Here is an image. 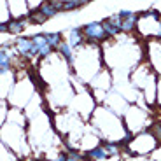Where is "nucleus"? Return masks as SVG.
Segmentation results:
<instances>
[{"label": "nucleus", "mask_w": 161, "mask_h": 161, "mask_svg": "<svg viewBox=\"0 0 161 161\" xmlns=\"http://www.w3.org/2000/svg\"><path fill=\"white\" fill-rule=\"evenodd\" d=\"M102 56L105 69L114 77H130L135 67L144 61V40L137 35L121 33L117 39L107 40L102 46Z\"/></svg>", "instance_id": "nucleus-1"}, {"label": "nucleus", "mask_w": 161, "mask_h": 161, "mask_svg": "<svg viewBox=\"0 0 161 161\" xmlns=\"http://www.w3.org/2000/svg\"><path fill=\"white\" fill-rule=\"evenodd\" d=\"M26 128H28V119H26L25 112L11 107L5 125L0 128V142L16 154L19 161L32 156V147L28 142V130Z\"/></svg>", "instance_id": "nucleus-2"}, {"label": "nucleus", "mask_w": 161, "mask_h": 161, "mask_svg": "<svg viewBox=\"0 0 161 161\" xmlns=\"http://www.w3.org/2000/svg\"><path fill=\"white\" fill-rule=\"evenodd\" d=\"M89 126L95 130V133L103 142H116V144L126 147V144L131 140V135L125 128L123 117L114 114L105 105H98L95 109L91 119H89Z\"/></svg>", "instance_id": "nucleus-3"}, {"label": "nucleus", "mask_w": 161, "mask_h": 161, "mask_svg": "<svg viewBox=\"0 0 161 161\" xmlns=\"http://www.w3.org/2000/svg\"><path fill=\"white\" fill-rule=\"evenodd\" d=\"M103 69L105 65H103V56H102L100 46L86 44L82 47L75 49L74 60L70 63V70H72V75L75 79H79L82 84L88 86Z\"/></svg>", "instance_id": "nucleus-4"}, {"label": "nucleus", "mask_w": 161, "mask_h": 161, "mask_svg": "<svg viewBox=\"0 0 161 161\" xmlns=\"http://www.w3.org/2000/svg\"><path fill=\"white\" fill-rule=\"evenodd\" d=\"M37 91H40V89L37 88L35 80H33L28 74L26 72H23V74L16 72V84H14L11 95H9L7 103L11 105L12 109L25 110L26 105L32 102V98L37 95Z\"/></svg>", "instance_id": "nucleus-5"}, {"label": "nucleus", "mask_w": 161, "mask_h": 161, "mask_svg": "<svg viewBox=\"0 0 161 161\" xmlns=\"http://www.w3.org/2000/svg\"><path fill=\"white\" fill-rule=\"evenodd\" d=\"M70 80H72V88H74V98H72V103L70 105L74 107V112H75L80 119L89 123L95 109L98 107V102L95 100L91 89L86 84H82L79 79H75V77L72 75Z\"/></svg>", "instance_id": "nucleus-6"}, {"label": "nucleus", "mask_w": 161, "mask_h": 161, "mask_svg": "<svg viewBox=\"0 0 161 161\" xmlns=\"http://www.w3.org/2000/svg\"><path fill=\"white\" fill-rule=\"evenodd\" d=\"M123 123H125L126 131L133 137L151 128V125L154 123V112L140 105H130L126 112L123 114Z\"/></svg>", "instance_id": "nucleus-7"}, {"label": "nucleus", "mask_w": 161, "mask_h": 161, "mask_svg": "<svg viewBox=\"0 0 161 161\" xmlns=\"http://www.w3.org/2000/svg\"><path fill=\"white\" fill-rule=\"evenodd\" d=\"M159 23H161V12L156 9H149V11L138 12V21H137V30L135 35L140 40H159Z\"/></svg>", "instance_id": "nucleus-8"}, {"label": "nucleus", "mask_w": 161, "mask_h": 161, "mask_svg": "<svg viewBox=\"0 0 161 161\" xmlns=\"http://www.w3.org/2000/svg\"><path fill=\"white\" fill-rule=\"evenodd\" d=\"M158 147H159L158 138L147 130V131H142L138 135H133L131 140L126 144L125 151L133 156H151Z\"/></svg>", "instance_id": "nucleus-9"}, {"label": "nucleus", "mask_w": 161, "mask_h": 161, "mask_svg": "<svg viewBox=\"0 0 161 161\" xmlns=\"http://www.w3.org/2000/svg\"><path fill=\"white\" fill-rule=\"evenodd\" d=\"M144 61H147L158 77H161V40L153 39L144 42Z\"/></svg>", "instance_id": "nucleus-10"}, {"label": "nucleus", "mask_w": 161, "mask_h": 161, "mask_svg": "<svg viewBox=\"0 0 161 161\" xmlns=\"http://www.w3.org/2000/svg\"><path fill=\"white\" fill-rule=\"evenodd\" d=\"M82 28V33H84V39H86V44H91V46H103L107 42V35H105V30H103V25L102 21H89L86 23Z\"/></svg>", "instance_id": "nucleus-11"}, {"label": "nucleus", "mask_w": 161, "mask_h": 161, "mask_svg": "<svg viewBox=\"0 0 161 161\" xmlns=\"http://www.w3.org/2000/svg\"><path fill=\"white\" fill-rule=\"evenodd\" d=\"M14 49H16L18 56L21 60L26 61L39 60V47L33 44L32 37H19L18 40H14Z\"/></svg>", "instance_id": "nucleus-12"}, {"label": "nucleus", "mask_w": 161, "mask_h": 161, "mask_svg": "<svg viewBox=\"0 0 161 161\" xmlns=\"http://www.w3.org/2000/svg\"><path fill=\"white\" fill-rule=\"evenodd\" d=\"M100 105H105L107 109H110L114 114H117V116H121V117H123V114H125L126 109L130 107L128 100H126L125 97H121L116 89H112V91L105 97L103 103H100Z\"/></svg>", "instance_id": "nucleus-13"}, {"label": "nucleus", "mask_w": 161, "mask_h": 161, "mask_svg": "<svg viewBox=\"0 0 161 161\" xmlns=\"http://www.w3.org/2000/svg\"><path fill=\"white\" fill-rule=\"evenodd\" d=\"M14 84H16V70L0 75V100H7Z\"/></svg>", "instance_id": "nucleus-14"}, {"label": "nucleus", "mask_w": 161, "mask_h": 161, "mask_svg": "<svg viewBox=\"0 0 161 161\" xmlns=\"http://www.w3.org/2000/svg\"><path fill=\"white\" fill-rule=\"evenodd\" d=\"M65 40L69 42V46L75 51V49L86 46V39H84V33H82V28L80 26H74L70 28L69 32L65 33Z\"/></svg>", "instance_id": "nucleus-15"}, {"label": "nucleus", "mask_w": 161, "mask_h": 161, "mask_svg": "<svg viewBox=\"0 0 161 161\" xmlns=\"http://www.w3.org/2000/svg\"><path fill=\"white\" fill-rule=\"evenodd\" d=\"M11 19H28L30 9L28 2H7Z\"/></svg>", "instance_id": "nucleus-16"}, {"label": "nucleus", "mask_w": 161, "mask_h": 161, "mask_svg": "<svg viewBox=\"0 0 161 161\" xmlns=\"http://www.w3.org/2000/svg\"><path fill=\"white\" fill-rule=\"evenodd\" d=\"M53 2L56 5L58 12H74L86 5V2H77V0H53Z\"/></svg>", "instance_id": "nucleus-17"}, {"label": "nucleus", "mask_w": 161, "mask_h": 161, "mask_svg": "<svg viewBox=\"0 0 161 161\" xmlns=\"http://www.w3.org/2000/svg\"><path fill=\"white\" fill-rule=\"evenodd\" d=\"M107 159H109V154L105 151L103 144L97 145V147L89 149L88 153H84V161H107Z\"/></svg>", "instance_id": "nucleus-18"}, {"label": "nucleus", "mask_w": 161, "mask_h": 161, "mask_svg": "<svg viewBox=\"0 0 161 161\" xmlns=\"http://www.w3.org/2000/svg\"><path fill=\"white\" fill-rule=\"evenodd\" d=\"M28 25V19H11L7 23V32L12 35H21Z\"/></svg>", "instance_id": "nucleus-19"}, {"label": "nucleus", "mask_w": 161, "mask_h": 161, "mask_svg": "<svg viewBox=\"0 0 161 161\" xmlns=\"http://www.w3.org/2000/svg\"><path fill=\"white\" fill-rule=\"evenodd\" d=\"M39 11H40V14H42L46 19H49V18H54L56 14H60L53 0H46V2H42V5H40Z\"/></svg>", "instance_id": "nucleus-20"}, {"label": "nucleus", "mask_w": 161, "mask_h": 161, "mask_svg": "<svg viewBox=\"0 0 161 161\" xmlns=\"http://www.w3.org/2000/svg\"><path fill=\"white\" fill-rule=\"evenodd\" d=\"M44 33H46V39H47V44L51 46L54 51L60 47V44L65 40V37L61 32H44Z\"/></svg>", "instance_id": "nucleus-21"}, {"label": "nucleus", "mask_w": 161, "mask_h": 161, "mask_svg": "<svg viewBox=\"0 0 161 161\" xmlns=\"http://www.w3.org/2000/svg\"><path fill=\"white\" fill-rule=\"evenodd\" d=\"M102 144H103L105 151H107V154H109V158H116V156H121V153L125 151V147L121 144H116V142H103L102 140Z\"/></svg>", "instance_id": "nucleus-22"}, {"label": "nucleus", "mask_w": 161, "mask_h": 161, "mask_svg": "<svg viewBox=\"0 0 161 161\" xmlns=\"http://www.w3.org/2000/svg\"><path fill=\"white\" fill-rule=\"evenodd\" d=\"M0 161H19V158L0 142Z\"/></svg>", "instance_id": "nucleus-23"}, {"label": "nucleus", "mask_w": 161, "mask_h": 161, "mask_svg": "<svg viewBox=\"0 0 161 161\" xmlns=\"http://www.w3.org/2000/svg\"><path fill=\"white\" fill-rule=\"evenodd\" d=\"M9 110H11V105L7 103V100H0V128L5 125L9 116Z\"/></svg>", "instance_id": "nucleus-24"}, {"label": "nucleus", "mask_w": 161, "mask_h": 161, "mask_svg": "<svg viewBox=\"0 0 161 161\" xmlns=\"http://www.w3.org/2000/svg\"><path fill=\"white\" fill-rule=\"evenodd\" d=\"M11 21V14H9L7 2H0V23H9Z\"/></svg>", "instance_id": "nucleus-25"}, {"label": "nucleus", "mask_w": 161, "mask_h": 161, "mask_svg": "<svg viewBox=\"0 0 161 161\" xmlns=\"http://www.w3.org/2000/svg\"><path fill=\"white\" fill-rule=\"evenodd\" d=\"M67 161H84V153L74 149V151H67Z\"/></svg>", "instance_id": "nucleus-26"}, {"label": "nucleus", "mask_w": 161, "mask_h": 161, "mask_svg": "<svg viewBox=\"0 0 161 161\" xmlns=\"http://www.w3.org/2000/svg\"><path fill=\"white\" fill-rule=\"evenodd\" d=\"M44 161H67V151L65 149L58 151V153L51 154L49 158H44Z\"/></svg>", "instance_id": "nucleus-27"}, {"label": "nucleus", "mask_w": 161, "mask_h": 161, "mask_svg": "<svg viewBox=\"0 0 161 161\" xmlns=\"http://www.w3.org/2000/svg\"><path fill=\"white\" fill-rule=\"evenodd\" d=\"M156 107L161 109V77H158V86H156Z\"/></svg>", "instance_id": "nucleus-28"}, {"label": "nucleus", "mask_w": 161, "mask_h": 161, "mask_svg": "<svg viewBox=\"0 0 161 161\" xmlns=\"http://www.w3.org/2000/svg\"><path fill=\"white\" fill-rule=\"evenodd\" d=\"M21 161H44V158H40V156H30V158L21 159Z\"/></svg>", "instance_id": "nucleus-29"}, {"label": "nucleus", "mask_w": 161, "mask_h": 161, "mask_svg": "<svg viewBox=\"0 0 161 161\" xmlns=\"http://www.w3.org/2000/svg\"><path fill=\"white\" fill-rule=\"evenodd\" d=\"M7 32V23H0V33Z\"/></svg>", "instance_id": "nucleus-30"}]
</instances>
